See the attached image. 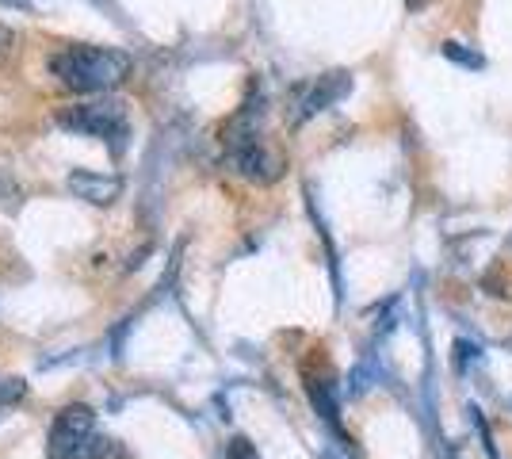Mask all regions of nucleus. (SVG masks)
Wrapping results in <instances>:
<instances>
[{
	"label": "nucleus",
	"instance_id": "nucleus-5",
	"mask_svg": "<svg viewBox=\"0 0 512 459\" xmlns=\"http://www.w3.org/2000/svg\"><path fill=\"white\" fill-rule=\"evenodd\" d=\"M69 192L88 199V203H96V207H107V203H115V199H119L123 180H119V176H100V173H85V169H77V173H69Z\"/></svg>",
	"mask_w": 512,
	"mask_h": 459
},
{
	"label": "nucleus",
	"instance_id": "nucleus-9",
	"mask_svg": "<svg viewBox=\"0 0 512 459\" xmlns=\"http://www.w3.org/2000/svg\"><path fill=\"white\" fill-rule=\"evenodd\" d=\"M12 50H16V35H12V27H4V23H0V62H8V58H12Z\"/></svg>",
	"mask_w": 512,
	"mask_h": 459
},
{
	"label": "nucleus",
	"instance_id": "nucleus-1",
	"mask_svg": "<svg viewBox=\"0 0 512 459\" xmlns=\"http://www.w3.org/2000/svg\"><path fill=\"white\" fill-rule=\"evenodd\" d=\"M130 69H134L130 54L115 46H62L50 58V73L58 77V85L81 96L119 88L130 77Z\"/></svg>",
	"mask_w": 512,
	"mask_h": 459
},
{
	"label": "nucleus",
	"instance_id": "nucleus-3",
	"mask_svg": "<svg viewBox=\"0 0 512 459\" xmlns=\"http://www.w3.org/2000/svg\"><path fill=\"white\" fill-rule=\"evenodd\" d=\"M92 437H96V414L88 410L85 402H73V406H65L62 414L54 417L46 456L50 459H85Z\"/></svg>",
	"mask_w": 512,
	"mask_h": 459
},
{
	"label": "nucleus",
	"instance_id": "nucleus-4",
	"mask_svg": "<svg viewBox=\"0 0 512 459\" xmlns=\"http://www.w3.org/2000/svg\"><path fill=\"white\" fill-rule=\"evenodd\" d=\"M230 161H234L237 173L256 180V184H268L283 173V157L276 150H268L256 131H241V127H234V134H230Z\"/></svg>",
	"mask_w": 512,
	"mask_h": 459
},
{
	"label": "nucleus",
	"instance_id": "nucleus-7",
	"mask_svg": "<svg viewBox=\"0 0 512 459\" xmlns=\"http://www.w3.org/2000/svg\"><path fill=\"white\" fill-rule=\"evenodd\" d=\"M27 394V383L23 379H0V417L12 414V406Z\"/></svg>",
	"mask_w": 512,
	"mask_h": 459
},
{
	"label": "nucleus",
	"instance_id": "nucleus-10",
	"mask_svg": "<svg viewBox=\"0 0 512 459\" xmlns=\"http://www.w3.org/2000/svg\"><path fill=\"white\" fill-rule=\"evenodd\" d=\"M409 4H413V0H409Z\"/></svg>",
	"mask_w": 512,
	"mask_h": 459
},
{
	"label": "nucleus",
	"instance_id": "nucleus-6",
	"mask_svg": "<svg viewBox=\"0 0 512 459\" xmlns=\"http://www.w3.org/2000/svg\"><path fill=\"white\" fill-rule=\"evenodd\" d=\"M344 88H348V77L344 73H329V77H318L314 85H310V92H306V100L299 104V119H306V115H314V111H321L325 104H333L337 96H344Z\"/></svg>",
	"mask_w": 512,
	"mask_h": 459
},
{
	"label": "nucleus",
	"instance_id": "nucleus-8",
	"mask_svg": "<svg viewBox=\"0 0 512 459\" xmlns=\"http://www.w3.org/2000/svg\"><path fill=\"white\" fill-rule=\"evenodd\" d=\"M119 456V444L107 437H92V444H88V456L85 459H115Z\"/></svg>",
	"mask_w": 512,
	"mask_h": 459
},
{
	"label": "nucleus",
	"instance_id": "nucleus-2",
	"mask_svg": "<svg viewBox=\"0 0 512 459\" xmlns=\"http://www.w3.org/2000/svg\"><path fill=\"white\" fill-rule=\"evenodd\" d=\"M65 131L88 134V138H127V111L119 100H92V104H69L54 115Z\"/></svg>",
	"mask_w": 512,
	"mask_h": 459
}]
</instances>
